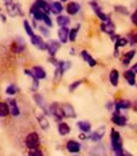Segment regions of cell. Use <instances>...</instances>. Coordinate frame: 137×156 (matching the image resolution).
Segmentation results:
<instances>
[{"label": "cell", "instance_id": "obj_1", "mask_svg": "<svg viewBox=\"0 0 137 156\" xmlns=\"http://www.w3.org/2000/svg\"><path fill=\"white\" fill-rule=\"evenodd\" d=\"M111 147L114 156H121L123 151V140H122L119 132L114 128L111 129Z\"/></svg>", "mask_w": 137, "mask_h": 156}, {"label": "cell", "instance_id": "obj_2", "mask_svg": "<svg viewBox=\"0 0 137 156\" xmlns=\"http://www.w3.org/2000/svg\"><path fill=\"white\" fill-rule=\"evenodd\" d=\"M5 4V9H6V14L9 15L12 18H15V17H22L23 15V10H22V6L15 3L14 0H10L8 3H4Z\"/></svg>", "mask_w": 137, "mask_h": 156}, {"label": "cell", "instance_id": "obj_3", "mask_svg": "<svg viewBox=\"0 0 137 156\" xmlns=\"http://www.w3.org/2000/svg\"><path fill=\"white\" fill-rule=\"evenodd\" d=\"M24 144H26V146L28 147L29 150H32V149H38V147H40V145H41L40 135H38L37 132H29V133L26 136Z\"/></svg>", "mask_w": 137, "mask_h": 156}, {"label": "cell", "instance_id": "obj_4", "mask_svg": "<svg viewBox=\"0 0 137 156\" xmlns=\"http://www.w3.org/2000/svg\"><path fill=\"white\" fill-rule=\"evenodd\" d=\"M48 111H50V114L53 117V119H55L56 122H61L65 115H64V112H62V107H61V104L53 102L50 107H48Z\"/></svg>", "mask_w": 137, "mask_h": 156}, {"label": "cell", "instance_id": "obj_5", "mask_svg": "<svg viewBox=\"0 0 137 156\" xmlns=\"http://www.w3.org/2000/svg\"><path fill=\"white\" fill-rule=\"evenodd\" d=\"M89 5H90V8L93 9V12H94V14L97 15V17L99 18V20L100 22H104V20H108V19H111V17L107 13H104L103 12V9H102V6L99 5V3L98 2H95V0H91V2L89 3Z\"/></svg>", "mask_w": 137, "mask_h": 156}, {"label": "cell", "instance_id": "obj_6", "mask_svg": "<svg viewBox=\"0 0 137 156\" xmlns=\"http://www.w3.org/2000/svg\"><path fill=\"white\" fill-rule=\"evenodd\" d=\"M89 156H108L107 147L102 142H94V145L89 149Z\"/></svg>", "mask_w": 137, "mask_h": 156}, {"label": "cell", "instance_id": "obj_7", "mask_svg": "<svg viewBox=\"0 0 137 156\" xmlns=\"http://www.w3.org/2000/svg\"><path fill=\"white\" fill-rule=\"evenodd\" d=\"M104 136H105V127L100 126V127H98L95 131L90 132V133L88 135V140L91 142H100Z\"/></svg>", "mask_w": 137, "mask_h": 156}, {"label": "cell", "instance_id": "obj_8", "mask_svg": "<svg viewBox=\"0 0 137 156\" xmlns=\"http://www.w3.org/2000/svg\"><path fill=\"white\" fill-rule=\"evenodd\" d=\"M61 48V42L57 40H48L46 42V51L50 56H56Z\"/></svg>", "mask_w": 137, "mask_h": 156}, {"label": "cell", "instance_id": "obj_9", "mask_svg": "<svg viewBox=\"0 0 137 156\" xmlns=\"http://www.w3.org/2000/svg\"><path fill=\"white\" fill-rule=\"evenodd\" d=\"M33 100H34L36 105H37L38 108H41L42 111H43V114H44V115H48V114H50L48 107L46 105V100H44V98H43L42 94H40V93L36 91L34 94H33Z\"/></svg>", "mask_w": 137, "mask_h": 156}, {"label": "cell", "instance_id": "obj_10", "mask_svg": "<svg viewBox=\"0 0 137 156\" xmlns=\"http://www.w3.org/2000/svg\"><path fill=\"white\" fill-rule=\"evenodd\" d=\"M127 117L123 115L121 112H116L113 111V114H112V123L114 126H118V127H126L127 126Z\"/></svg>", "mask_w": 137, "mask_h": 156}, {"label": "cell", "instance_id": "obj_11", "mask_svg": "<svg viewBox=\"0 0 137 156\" xmlns=\"http://www.w3.org/2000/svg\"><path fill=\"white\" fill-rule=\"evenodd\" d=\"M100 30L108 36H113V34H116V24L113 23L112 19L104 20L100 23Z\"/></svg>", "mask_w": 137, "mask_h": 156}, {"label": "cell", "instance_id": "obj_12", "mask_svg": "<svg viewBox=\"0 0 137 156\" xmlns=\"http://www.w3.org/2000/svg\"><path fill=\"white\" fill-rule=\"evenodd\" d=\"M30 43H32V46H34L37 50L46 51V42H44V40H43L42 36H40V34H33L32 37H30Z\"/></svg>", "mask_w": 137, "mask_h": 156}, {"label": "cell", "instance_id": "obj_13", "mask_svg": "<svg viewBox=\"0 0 137 156\" xmlns=\"http://www.w3.org/2000/svg\"><path fill=\"white\" fill-rule=\"evenodd\" d=\"M65 10L67 13V15H70V17H72V15H76L79 14L80 10H81V5L78 3V2H68L65 6Z\"/></svg>", "mask_w": 137, "mask_h": 156}, {"label": "cell", "instance_id": "obj_14", "mask_svg": "<svg viewBox=\"0 0 137 156\" xmlns=\"http://www.w3.org/2000/svg\"><path fill=\"white\" fill-rule=\"evenodd\" d=\"M6 104H8V108H9V114L10 115H13V117H19L20 115V109H19L17 100L13 99V98H9L6 100Z\"/></svg>", "mask_w": 137, "mask_h": 156}, {"label": "cell", "instance_id": "obj_15", "mask_svg": "<svg viewBox=\"0 0 137 156\" xmlns=\"http://www.w3.org/2000/svg\"><path fill=\"white\" fill-rule=\"evenodd\" d=\"M132 107V103L127 99H118L117 102H114V111L121 112V111H127Z\"/></svg>", "mask_w": 137, "mask_h": 156}, {"label": "cell", "instance_id": "obj_16", "mask_svg": "<svg viewBox=\"0 0 137 156\" xmlns=\"http://www.w3.org/2000/svg\"><path fill=\"white\" fill-rule=\"evenodd\" d=\"M66 150L70 154H79L81 150V144L79 141H75V140H70L66 142Z\"/></svg>", "mask_w": 137, "mask_h": 156}, {"label": "cell", "instance_id": "obj_17", "mask_svg": "<svg viewBox=\"0 0 137 156\" xmlns=\"http://www.w3.org/2000/svg\"><path fill=\"white\" fill-rule=\"evenodd\" d=\"M26 48V44H24V40L20 37H17L15 38V41L13 42L12 44V51L14 53H22Z\"/></svg>", "mask_w": 137, "mask_h": 156}, {"label": "cell", "instance_id": "obj_18", "mask_svg": "<svg viewBox=\"0 0 137 156\" xmlns=\"http://www.w3.org/2000/svg\"><path fill=\"white\" fill-rule=\"evenodd\" d=\"M50 0H36L33 3L38 9H41L42 12H44L46 14H51V5H50Z\"/></svg>", "mask_w": 137, "mask_h": 156}, {"label": "cell", "instance_id": "obj_19", "mask_svg": "<svg viewBox=\"0 0 137 156\" xmlns=\"http://www.w3.org/2000/svg\"><path fill=\"white\" fill-rule=\"evenodd\" d=\"M68 32H70V28L68 27H60L57 30V37L58 41L61 43H67L68 42Z\"/></svg>", "mask_w": 137, "mask_h": 156}, {"label": "cell", "instance_id": "obj_20", "mask_svg": "<svg viewBox=\"0 0 137 156\" xmlns=\"http://www.w3.org/2000/svg\"><path fill=\"white\" fill-rule=\"evenodd\" d=\"M136 50H129V51H127V52H125V55L122 56V65L123 66H129V64L132 62V60H133V57L136 56Z\"/></svg>", "mask_w": 137, "mask_h": 156}, {"label": "cell", "instance_id": "obj_21", "mask_svg": "<svg viewBox=\"0 0 137 156\" xmlns=\"http://www.w3.org/2000/svg\"><path fill=\"white\" fill-rule=\"evenodd\" d=\"M61 107H62V112L65 117H67V118H75L76 117L75 108L70 103H64V104H61Z\"/></svg>", "mask_w": 137, "mask_h": 156}, {"label": "cell", "instance_id": "obj_22", "mask_svg": "<svg viewBox=\"0 0 137 156\" xmlns=\"http://www.w3.org/2000/svg\"><path fill=\"white\" fill-rule=\"evenodd\" d=\"M30 70H32L34 77H36V79H38V80H43V79L47 77V73H46V70L42 66H33Z\"/></svg>", "mask_w": 137, "mask_h": 156}, {"label": "cell", "instance_id": "obj_23", "mask_svg": "<svg viewBox=\"0 0 137 156\" xmlns=\"http://www.w3.org/2000/svg\"><path fill=\"white\" fill-rule=\"evenodd\" d=\"M81 57H83V60L85 61L90 67H95L97 64H98L97 60H95L93 56H91V55H90L88 51H85V50H83V51H81Z\"/></svg>", "mask_w": 137, "mask_h": 156}, {"label": "cell", "instance_id": "obj_24", "mask_svg": "<svg viewBox=\"0 0 137 156\" xmlns=\"http://www.w3.org/2000/svg\"><path fill=\"white\" fill-rule=\"evenodd\" d=\"M76 127H78L83 133H90L91 132V123L89 121H78L76 122Z\"/></svg>", "mask_w": 137, "mask_h": 156}, {"label": "cell", "instance_id": "obj_25", "mask_svg": "<svg viewBox=\"0 0 137 156\" xmlns=\"http://www.w3.org/2000/svg\"><path fill=\"white\" fill-rule=\"evenodd\" d=\"M123 76H125V79H126V81H127V84L129 85V87H135V85L137 84V81H136V74L131 71V69L126 70V71L123 73Z\"/></svg>", "mask_w": 137, "mask_h": 156}, {"label": "cell", "instance_id": "obj_26", "mask_svg": "<svg viewBox=\"0 0 137 156\" xmlns=\"http://www.w3.org/2000/svg\"><path fill=\"white\" fill-rule=\"evenodd\" d=\"M50 5H51V13L52 14H55V15H60V14H62V12H64V5H62V3L60 2H51L50 3Z\"/></svg>", "mask_w": 137, "mask_h": 156}, {"label": "cell", "instance_id": "obj_27", "mask_svg": "<svg viewBox=\"0 0 137 156\" xmlns=\"http://www.w3.org/2000/svg\"><path fill=\"white\" fill-rule=\"evenodd\" d=\"M57 131H58L60 136H67V135L71 132V127L68 126L66 122L61 121V122H58V124H57Z\"/></svg>", "mask_w": 137, "mask_h": 156}, {"label": "cell", "instance_id": "obj_28", "mask_svg": "<svg viewBox=\"0 0 137 156\" xmlns=\"http://www.w3.org/2000/svg\"><path fill=\"white\" fill-rule=\"evenodd\" d=\"M109 81L112 84V87L117 88L118 84H119V71L117 69H112L111 73H109Z\"/></svg>", "mask_w": 137, "mask_h": 156}, {"label": "cell", "instance_id": "obj_29", "mask_svg": "<svg viewBox=\"0 0 137 156\" xmlns=\"http://www.w3.org/2000/svg\"><path fill=\"white\" fill-rule=\"evenodd\" d=\"M56 22L60 27H67L70 24V15H65V14H60V15H56Z\"/></svg>", "mask_w": 137, "mask_h": 156}, {"label": "cell", "instance_id": "obj_30", "mask_svg": "<svg viewBox=\"0 0 137 156\" xmlns=\"http://www.w3.org/2000/svg\"><path fill=\"white\" fill-rule=\"evenodd\" d=\"M37 121H38V123H40V127H41L43 131H47V129L50 128V122H48V119H47V115H44V114L38 115V117H37Z\"/></svg>", "mask_w": 137, "mask_h": 156}, {"label": "cell", "instance_id": "obj_31", "mask_svg": "<svg viewBox=\"0 0 137 156\" xmlns=\"http://www.w3.org/2000/svg\"><path fill=\"white\" fill-rule=\"evenodd\" d=\"M114 12H116L117 14L125 15V17H129V15H131V13H129V10H128V8L125 6V5H116V6H114Z\"/></svg>", "mask_w": 137, "mask_h": 156}, {"label": "cell", "instance_id": "obj_32", "mask_svg": "<svg viewBox=\"0 0 137 156\" xmlns=\"http://www.w3.org/2000/svg\"><path fill=\"white\" fill-rule=\"evenodd\" d=\"M23 28H24L26 33H27L29 37H32L33 34H36V33H34V29H33V27L30 26L29 20H27V19H24V20H23Z\"/></svg>", "mask_w": 137, "mask_h": 156}, {"label": "cell", "instance_id": "obj_33", "mask_svg": "<svg viewBox=\"0 0 137 156\" xmlns=\"http://www.w3.org/2000/svg\"><path fill=\"white\" fill-rule=\"evenodd\" d=\"M9 115V108H8L6 102H0V117L5 118Z\"/></svg>", "mask_w": 137, "mask_h": 156}, {"label": "cell", "instance_id": "obj_34", "mask_svg": "<svg viewBox=\"0 0 137 156\" xmlns=\"http://www.w3.org/2000/svg\"><path fill=\"white\" fill-rule=\"evenodd\" d=\"M18 93V87L15 84H9L6 87V89H5V94L6 95H10V97H13V95H15Z\"/></svg>", "mask_w": 137, "mask_h": 156}, {"label": "cell", "instance_id": "obj_35", "mask_svg": "<svg viewBox=\"0 0 137 156\" xmlns=\"http://www.w3.org/2000/svg\"><path fill=\"white\" fill-rule=\"evenodd\" d=\"M71 61H60V65H58V69L61 70V73H62V75L67 71V70L71 69Z\"/></svg>", "mask_w": 137, "mask_h": 156}, {"label": "cell", "instance_id": "obj_36", "mask_svg": "<svg viewBox=\"0 0 137 156\" xmlns=\"http://www.w3.org/2000/svg\"><path fill=\"white\" fill-rule=\"evenodd\" d=\"M79 34V26L78 27H74L70 29L68 32V42H75L76 41V37Z\"/></svg>", "mask_w": 137, "mask_h": 156}, {"label": "cell", "instance_id": "obj_37", "mask_svg": "<svg viewBox=\"0 0 137 156\" xmlns=\"http://www.w3.org/2000/svg\"><path fill=\"white\" fill-rule=\"evenodd\" d=\"M38 28V30L41 32V36H43V37H50V29H48V27H46L44 24L43 26H38L37 27Z\"/></svg>", "mask_w": 137, "mask_h": 156}, {"label": "cell", "instance_id": "obj_38", "mask_svg": "<svg viewBox=\"0 0 137 156\" xmlns=\"http://www.w3.org/2000/svg\"><path fill=\"white\" fill-rule=\"evenodd\" d=\"M42 23H43L46 27H48V28H51V27L53 26V22H52L51 17H50V14H46V15H44L43 19H42Z\"/></svg>", "mask_w": 137, "mask_h": 156}, {"label": "cell", "instance_id": "obj_39", "mask_svg": "<svg viewBox=\"0 0 137 156\" xmlns=\"http://www.w3.org/2000/svg\"><path fill=\"white\" fill-rule=\"evenodd\" d=\"M81 84H83V80H76V81L71 83V84H70V87H68V90H70V93H74L76 89L80 87Z\"/></svg>", "mask_w": 137, "mask_h": 156}, {"label": "cell", "instance_id": "obj_40", "mask_svg": "<svg viewBox=\"0 0 137 156\" xmlns=\"http://www.w3.org/2000/svg\"><path fill=\"white\" fill-rule=\"evenodd\" d=\"M28 156H43V152L40 149H32V150H29Z\"/></svg>", "mask_w": 137, "mask_h": 156}, {"label": "cell", "instance_id": "obj_41", "mask_svg": "<svg viewBox=\"0 0 137 156\" xmlns=\"http://www.w3.org/2000/svg\"><path fill=\"white\" fill-rule=\"evenodd\" d=\"M129 17H131V22L133 23V24L137 27V6H136V9H135V12L129 15Z\"/></svg>", "mask_w": 137, "mask_h": 156}, {"label": "cell", "instance_id": "obj_42", "mask_svg": "<svg viewBox=\"0 0 137 156\" xmlns=\"http://www.w3.org/2000/svg\"><path fill=\"white\" fill-rule=\"evenodd\" d=\"M105 108L107 109H108V111H114V102H111V100H109V102H107L105 103Z\"/></svg>", "mask_w": 137, "mask_h": 156}, {"label": "cell", "instance_id": "obj_43", "mask_svg": "<svg viewBox=\"0 0 137 156\" xmlns=\"http://www.w3.org/2000/svg\"><path fill=\"white\" fill-rule=\"evenodd\" d=\"M121 156H133V155H132L131 152H129V151H127V150H125V149H123V151H122Z\"/></svg>", "mask_w": 137, "mask_h": 156}, {"label": "cell", "instance_id": "obj_44", "mask_svg": "<svg viewBox=\"0 0 137 156\" xmlns=\"http://www.w3.org/2000/svg\"><path fill=\"white\" fill-rule=\"evenodd\" d=\"M131 71H132V73H135V74L137 75V62H136L135 65H132V66H131Z\"/></svg>", "mask_w": 137, "mask_h": 156}, {"label": "cell", "instance_id": "obj_45", "mask_svg": "<svg viewBox=\"0 0 137 156\" xmlns=\"http://www.w3.org/2000/svg\"><path fill=\"white\" fill-rule=\"evenodd\" d=\"M0 19H2V22H3V23H5V22H6V17H5L4 14H0Z\"/></svg>", "mask_w": 137, "mask_h": 156}, {"label": "cell", "instance_id": "obj_46", "mask_svg": "<svg viewBox=\"0 0 137 156\" xmlns=\"http://www.w3.org/2000/svg\"><path fill=\"white\" fill-rule=\"evenodd\" d=\"M133 37H135V42H136V44H137V32L133 33Z\"/></svg>", "mask_w": 137, "mask_h": 156}, {"label": "cell", "instance_id": "obj_47", "mask_svg": "<svg viewBox=\"0 0 137 156\" xmlns=\"http://www.w3.org/2000/svg\"><path fill=\"white\" fill-rule=\"evenodd\" d=\"M70 55H72V56L75 55V50L74 48H70Z\"/></svg>", "mask_w": 137, "mask_h": 156}, {"label": "cell", "instance_id": "obj_48", "mask_svg": "<svg viewBox=\"0 0 137 156\" xmlns=\"http://www.w3.org/2000/svg\"><path fill=\"white\" fill-rule=\"evenodd\" d=\"M61 3H67V2H70V0H60Z\"/></svg>", "mask_w": 137, "mask_h": 156}, {"label": "cell", "instance_id": "obj_49", "mask_svg": "<svg viewBox=\"0 0 137 156\" xmlns=\"http://www.w3.org/2000/svg\"><path fill=\"white\" fill-rule=\"evenodd\" d=\"M3 2H4V3H8V2H10V0H3Z\"/></svg>", "mask_w": 137, "mask_h": 156}, {"label": "cell", "instance_id": "obj_50", "mask_svg": "<svg viewBox=\"0 0 137 156\" xmlns=\"http://www.w3.org/2000/svg\"><path fill=\"white\" fill-rule=\"evenodd\" d=\"M136 89H137V84H136Z\"/></svg>", "mask_w": 137, "mask_h": 156}]
</instances>
